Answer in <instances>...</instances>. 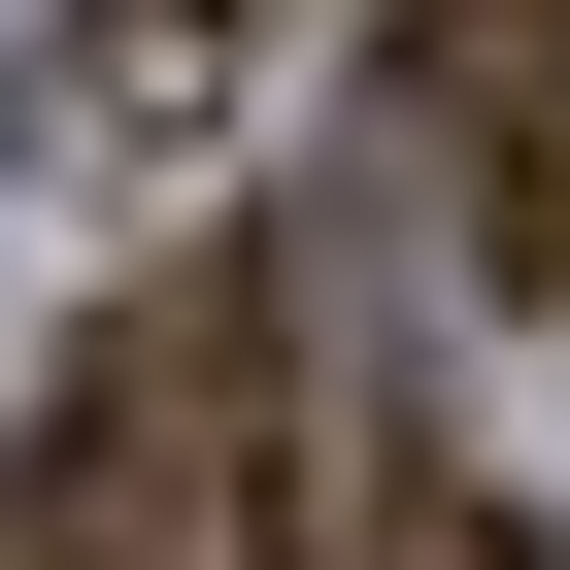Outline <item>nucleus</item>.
<instances>
[{
  "mask_svg": "<svg viewBox=\"0 0 570 570\" xmlns=\"http://www.w3.org/2000/svg\"><path fill=\"white\" fill-rule=\"evenodd\" d=\"M268 570H537V503H470L403 436H303V537H268Z\"/></svg>",
  "mask_w": 570,
  "mask_h": 570,
  "instance_id": "nucleus-1",
  "label": "nucleus"
},
{
  "mask_svg": "<svg viewBox=\"0 0 570 570\" xmlns=\"http://www.w3.org/2000/svg\"><path fill=\"white\" fill-rule=\"evenodd\" d=\"M470 235H503V303H570V68L470 101Z\"/></svg>",
  "mask_w": 570,
  "mask_h": 570,
  "instance_id": "nucleus-2",
  "label": "nucleus"
},
{
  "mask_svg": "<svg viewBox=\"0 0 570 570\" xmlns=\"http://www.w3.org/2000/svg\"><path fill=\"white\" fill-rule=\"evenodd\" d=\"M0 570H135V503H101L68 436H35V470H0Z\"/></svg>",
  "mask_w": 570,
  "mask_h": 570,
  "instance_id": "nucleus-3",
  "label": "nucleus"
}]
</instances>
